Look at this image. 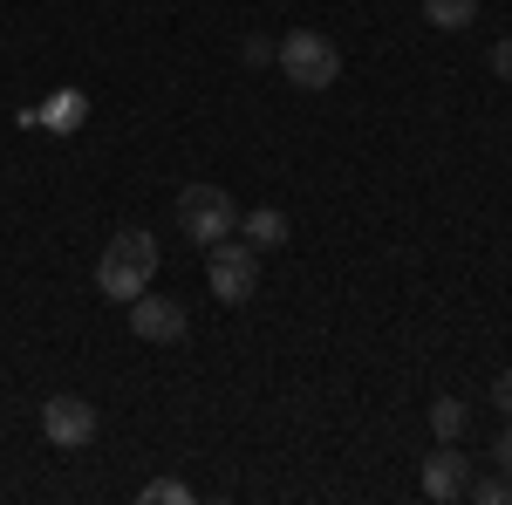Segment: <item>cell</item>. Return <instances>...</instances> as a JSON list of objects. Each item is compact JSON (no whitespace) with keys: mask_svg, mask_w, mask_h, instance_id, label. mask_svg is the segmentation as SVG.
Masks as SVG:
<instances>
[{"mask_svg":"<svg viewBox=\"0 0 512 505\" xmlns=\"http://www.w3.org/2000/svg\"><path fill=\"white\" fill-rule=\"evenodd\" d=\"M151 280H158V239L144 233V226H123V233L103 246V260H96V294L137 301Z\"/></svg>","mask_w":512,"mask_h":505,"instance_id":"obj_1","label":"cell"},{"mask_svg":"<svg viewBox=\"0 0 512 505\" xmlns=\"http://www.w3.org/2000/svg\"><path fill=\"white\" fill-rule=\"evenodd\" d=\"M280 76L294 82V89H335L342 82V48L321 35V28H294V35H280Z\"/></svg>","mask_w":512,"mask_h":505,"instance_id":"obj_2","label":"cell"},{"mask_svg":"<svg viewBox=\"0 0 512 505\" xmlns=\"http://www.w3.org/2000/svg\"><path fill=\"white\" fill-rule=\"evenodd\" d=\"M205 287L219 294V308H239V301H253L260 294V246H246V239H219V246H205Z\"/></svg>","mask_w":512,"mask_h":505,"instance_id":"obj_3","label":"cell"},{"mask_svg":"<svg viewBox=\"0 0 512 505\" xmlns=\"http://www.w3.org/2000/svg\"><path fill=\"white\" fill-rule=\"evenodd\" d=\"M178 233L192 246H219V239L239 233V205L226 185H185L178 192Z\"/></svg>","mask_w":512,"mask_h":505,"instance_id":"obj_4","label":"cell"},{"mask_svg":"<svg viewBox=\"0 0 512 505\" xmlns=\"http://www.w3.org/2000/svg\"><path fill=\"white\" fill-rule=\"evenodd\" d=\"M185 328H192V314H185V301H171V294H151V287H144V294L130 301V335L151 342V349H178Z\"/></svg>","mask_w":512,"mask_h":505,"instance_id":"obj_5","label":"cell"},{"mask_svg":"<svg viewBox=\"0 0 512 505\" xmlns=\"http://www.w3.org/2000/svg\"><path fill=\"white\" fill-rule=\"evenodd\" d=\"M96 430H103V417H96V403H82V396H48V403H41V437H48L55 451L96 444Z\"/></svg>","mask_w":512,"mask_h":505,"instance_id":"obj_6","label":"cell"},{"mask_svg":"<svg viewBox=\"0 0 512 505\" xmlns=\"http://www.w3.org/2000/svg\"><path fill=\"white\" fill-rule=\"evenodd\" d=\"M465 485H472V458H458L451 444H437L431 458H424V499H465Z\"/></svg>","mask_w":512,"mask_h":505,"instance_id":"obj_7","label":"cell"},{"mask_svg":"<svg viewBox=\"0 0 512 505\" xmlns=\"http://www.w3.org/2000/svg\"><path fill=\"white\" fill-rule=\"evenodd\" d=\"M82 123H89V96H82V89H55V96L41 103V130H55V137H76Z\"/></svg>","mask_w":512,"mask_h":505,"instance_id":"obj_8","label":"cell"},{"mask_svg":"<svg viewBox=\"0 0 512 505\" xmlns=\"http://www.w3.org/2000/svg\"><path fill=\"white\" fill-rule=\"evenodd\" d=\"M239 239L260 246V253L287 246V212H280V205H253V212H239Z\"/></svg>","mask_w":512,"mask_h":505,"instance_id":"obj_9","label":"cell"},{"mask_svg":"<svg viewBox=\"0 0 512 505\" xmlns=\"http://www.w3.org/2000/svg\"><path fill=\"white\" fill-rule=\"evenodd\" d=\"M431 430H437V444H458V437L472 430V403H458V396H437V403H431Z\"/></svg>","mask_w":512,"mask_h":505,"instance_id":"obj_10","label":"cell"},{"mask_svg":"<svg viewBox=\"0 0 512 505\" xmlns=\"http://www.w3.org/2000/svg\"><path fill=\"white\" fill-rule=\"evenodd\" d=\"M424 21L444 28V35H465V28L478 21V0H424Z\"/></svg>","mask_w":512,"mask_h":505,"instance_id":"obj_11","label":"cell"},{"mask_svg":"<svg viewBox=\"0 0 512 505\" xmlns=\"http://www.w3.org/2000/svg\"><path fill=\"white\" fill-rule=\"evenodd\" d=\"M465 499H478V505H512V478H506V471L472 478V485H465Z\"/></svg>","mask_w":512,"mask_h":505,"instance_id":"obj_12","label":"cell"},{"mask_svg":"<svg viewBox=\"0 0 512 505\" xmlns=\"http://www.w3.org/2000/svg\"><path fill=\"white\" fill-rule=\"evenodd\" d=\"M144 505H192V485L185 478H151L144 485Z\"/></svg>","mask_w":512,"mask_h":505,"instance_id":"obj_13","label":"cell"},{"mask_svg":"<svg viewBox=\"0 0 512 505\" xmlns=\"http://www.w3.org/2000/svg\"><path fill=\"white\" fill-rule=\"evenodd\" d=\"M239 55H246L253 69H267V62H274L280 48H274V41H267V35H246V48H239Z\"/></svg>","mask_w":512,"mask_h":505,"instance_id":"obj_14","label":"cell"},{"mask_svg":"<svg viewBox=\"0 0 512 505\" xmlns=\"http://www.w3.org/2000/svg\"><path fill=\"white\" fill-rule=\"evenodd\" d=\"M492 76L512 82V35H506V41H492Z\"/></svg>","mask_w":512,"mask_h":505,"instance_id":"obj_15","label":"cell"},{"mask_svg":"<svg viewBox=\"0 0 512 505\" xmlns=\"http://www.w3.org/2000/svg\"><path fill=\"white\" fill-rule=\"evenodd\" d=\"M492 471H506V478H512V430L499 437V444H492Z\"/></svg>","mask_w":512,"mask_h":505,"instance_id":"obj_16","label":"cell"},{"mask_svg":"<svg viewBox=\"0 0 512 505\" xmlns=\"http://www.w3.org/2000/svg\"><path fill=\"white\" fill-rule=\"evenodd\" d=\"M492 403H499V410H506V417H512V369H506V376H499V383H492Z\"/></svg>","mask_w":512,"mask_h":505,"instance_id":"obj_17","label":"cell"}]
</instances>
